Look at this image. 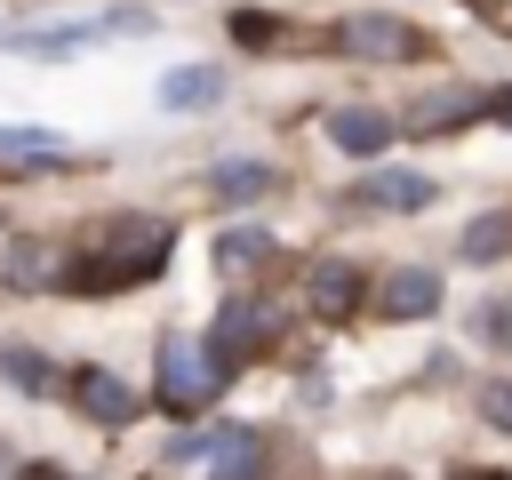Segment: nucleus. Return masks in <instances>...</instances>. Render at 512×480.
Wrapping results in <instances>:
<instances>
[{
    "instance_id": "nucleus-1",
    "label": "nucleus",
    "mask_w": 512,
    "mask_h": 480,
    "mask_svg": "<svg viewBox=\"0 0 512 480\" xmlns=\"http://www.w3.org/2000/svg\"><path fill=\"white\" fill-rule=\"evenodd\" d=\"M168 248H176V232H168L160 216H112L104 232H88V240L64 256V288H80V296H104V288L152 280V272L168 264Z\"/></svg>"
},
{
    "instance_id": "nucleus-2",
    "label": "nucleus",
    "mask_w": 512,
    "mask_h": 480,
    "mask_svg": "<svg viewBox=\"0 0 512 480\" xmlns=\"http://www.w3.org/2000/svg\"><path fill=\"white\" fill-rule=\"evenodd\" d=\"M224 360L208 352V344H184V336H168L160 344V408L168 416H192V408H208L216 392H224Z\"/></svg>"
},
{
    "instance_id": "nucleus-3",
    "label": "nucleus",
    "mask_w": 512,
    "mask_h": 480,
    "mask_svg": "<svg viewBox=\"0 0 512 480\" xmlns=\"http://www.w3.org/2000/svg\"><path fill=\"white\" fill-rule=\"evenodd\" d=\"M344 56H368V64H408V56H424V32L408 24V16H384V8H360V16H336V32H328Z\"/></svg>"
},
{
    "instance_id": "nucleus-4",
    "label": "nucleus",
    "mask_w": 512,
    "mask_h": 480,
    "mask_svg": "<svg viewBox=\"0 0 512 480\" xmlns=\"http://www.w3.org/2000/svg\"><path fill=\"white\" fill-rule=\"evenodd\" d=\"M272 336H280V312H272V304H224L216 328H208V352H216L224 368H240V360L264 352Z\"/></svg>"
},
{
    "instance_id": "nucleus-5",
    "label": "nucleus",
    "mask_w": 512,
    "mask_h": 480,
    "mask_svg": "<svg viewBox=\"0 0 512 480\" xmlns=\"http://www.w3.org/2000/svg\"><path fill=\"white\" fill-rule=\"evenodd\" d=\"M392 112H376V104H344V112H328V136H336V152H352V160H376L384 144H392Z\"/></svg>"
},
{
    "instance_id": "nucleus-6",
    "label": "nucleus",
    "mask_w": 512,
    "mask_h": 480,
    "mask_svg": "<svg viewBox=\"0 0 512 480\" xmlns=\"http://www.w3.org/2000/svg\"><path fill=\"white\" fill-rule=\"evenodd\" d=\"M72 400H80V416H96V424H128V416H136V392H128L112 368H72Z\"/></svg>"
},
{
    "instance_id": "nucleus-7",
    "label": "nucleus",
    "mask_w": 512,
    "mask_h": 480,
    "mask_svg": "<svg viewBox=\"0 0 512 480\" xmlns=\"http://www.w3.org/2000/svg\"><path fill=\"white\" fill-rule=\"evenodd\" d=\"M376 304H384L392 320H424V312L440 304V280H432L424 264H400V272H384V280H376Z\"/></svg>"
},
{
    "instance_id": "nucleus-8",
    "label": "nucleus",
    "mask_w": 512,
    "mask_h": 480,
    "mask_svg": "<svg viewBox=\"0 0 512 480\" xmlns=\"http://www.w3.org/2000/svg\"><path fill=\"white\" fill-rule=\"evenodd\" d=\"M360 200H368V208H432L440 184H432L424 168H376V176L360 184Z\"/></svg>"
},
{
    "instance_id": "nucleus-9",
    "label": "nucleus",
    "mask_w": 512,
    "mask_h": 480,
    "mask_svg": "<svg viewBox=\"0 0 512 480\" xmlns=\"http://www.w3.org/2000/svg\"><path fill=\"white\" fill-rule=\"evenodd\" d=\"M112 32V16H80V24H48V32H16L8 48L16 56H80L88 40H104Z\"/></svg>"
},
{
    "instance_id": "nucleus-10",
    "label": "nucleus",
    "mask_w": 512,
    "mask_h": 480,
    "mask_svg": "<svg viewBox=\"0 0 512 480\" xmlns=\"http://www.w3.org/2000/svg\"><path fill=\"white\" fill-rule=\"evenodd\" d=\"M224 96V72L216 64H176L168 80H160V104L168 112H200V104H216Z\"/></svg>"
},
{
    "instance_id": "nucleus-11",
    "label": "nucleus",
    "mask_w": 512,
    "mask_h": 480,
    "mask_svg": "<svg viewBox=\"0 0 512 480\" xmlns=\"http://www.w3.org/2000/svg\"><path fill=\"white\" fill-rule=\"evenodd\" d=\"M464 120H480V96H472V88H440V96H424V104L408 112V128H416V136H440V128H464Z\"/></svg>"
},
{
    "instance_id": "nucleus-12",
    "label": "nucleus",
    "mask_w": 512,
    "mask_h": 480,
    "mask_svg": "<svg viewBox=\"0 0 512 480\" xmlns=\"http://www.w3.org/2000/svg\"><path fill=\"white\" fill-rule=\"evenodd\" d=\"M0 160L8 168H56V160H72V144L48 128H0Z\"/></svg>"
},
{
    "instance_id": "nucleus-13",
    "label": "nucleus",
    "mask_w": 512,
    "mask_h": 480,
    "mask_svg": "<svg viewBox=\"0 0 512 480\" xmlns=\"http://www.w3.org/2000/svg\"><path fill=\"white\" fill-rule=\"evenodd\" d=\"M208 456H216V480H256L264 440H256L248 424H232V432H216V440H208Z\"/></svg>"
},
{
    "instance_id": "nucleus-14",
    "label": "nucleus",
    "mask_w": 512,
    "mask_h": 480,
    "mask_svg": "<svg viewBox=\"0 0 512 480\" xmlns=\"http://www.w3.org/2000/svg\"><path fill=\"white\" fill-rule=\"evenodd\" d=\"M40 280H64L56 240H16V248H8V288H40Z\"/></svg>"
},
{
    "instance_id": "nucleus-15",
    "label": "nucleus",
    "mask_w": 512,
    "mask_h": 480,
    "mask_svg": "<svg viewBox=\"0 0 512 480\" xmlns=\"http://www.w3.org/2000/svg\"><path fill=\"white\" fill-rule=\"evenodd\" d=\"M360 296H368V280H360L352 264H312V304H320V312H352Z\"/></svg>"
},
{
    "instance_id": "nucleus-16",
    "label": "nucleus",
    "mask_w": 512,
    "mask_h": 480,
    "mask_svg": "<svg viewBox=\"0 0 512 480\" xmlns=\"http://www.w3.org/2000/svg\"><path fill=\"white\" fill-rule=\"evenodd\" d=\"M272 256V232H256V224H232L224 240H216V264L224 272H248V264H264Z\"/></svg>"
},
{
    "instance_id": "nucleus-17",
    "label": "nucleus",
    "mask_w": 512,
    "mask_h": 480,
    "mask_svg": "<svg viewBox=\"0 0 512 480\" xmlns=\"http://www.w3.org/2000/svg\"><path fill=\"white\" fill-rule=\"evenodd\" d=\"M216 192H224V200H264V192H272V168H264V160H224V168H216Z\"/></svg>"
},
{
    "instance_id": "nucleus-18",
    "label": "nucleus",
    "mask_w": 512,
    "mask_h": 480,
    "mask_svg": "<svg viewBox=\"0 0 512 480\" xmlns=\"http://www.w3.org/2000/svg\"><path fill=\"white\" fill-rule=\"evenodd\" d=\"M504 248H512V216H480V224L464 232V256H472V264H496Z\"/></svg>"
},
{
    "instance_id": "nucleus-19",
    "label": "nucleus",
    "mask_w": 512,
    "mask_h": 480,
    "mask_svg": "<svg viewBox=\"0 0 512 480\" xmlns=\"http://www.w3.org/2000/svg\"><path fill=\"white\" fill-rule=\"evenodd\" d=\"M280 32H288V24H280L272 8H232V40H240V48H272Z\"/></svg>"
},
{
    "instance_id": "nucleus-20",
    "label": "nucleus",
    "mask_w": 512,
    "mask_h": 480,
    "mask_svg": "<svg viewBox=\"0 0 512 480\" xmlns=\"http://www.w3.org/2000/svg\"><path fill=\"white\" fill-rule=\"evenodd\" d=\"M8 376H16L24 392H48V360H40V352H24V344L8 352Z\"/></svg>"
},
{
    "instance_id": "nucleus-21",
    "label": "nucleus",
    "mask_w": 512,
    "mask_h": 480,
    "mask_svg": "<svg viewBox=\"0 0 512 480\" xmlns=\"http://www.w3.org/2000/svg\"><path fill=\"white\" fill-rule=\"evenodd\" d=\"M480 416H488V424H512V384H488V392H480Z\"/></svg>"
},
{
    "instance_id": "nucleus-22",
    "label": "nucleus",
    "mask_w": 512,
    "mask_h": 480,
    "mask_svg": "<svg viewBox=\"0 0 512 480\" xmlns=\"http://www.w3.org/2000/svg\"><path fill=\"white\" fill-rule=\"evenodd\" d=\"M480 112H488V120H504V128H512V88H496V96H480Z\"/></svg>"
},
{
    "instance_id": "nucleus-23",
    "label": "nucleus",
    "mask_w": 512,
    "mask_h": 480,
    "mask_svg": "<svg viewBox=\"0 0 512 480\" xmlns=\"http://www.w3.org/2000/svg\"><path fill=\"white\" fill-rule=\"evenodd\" d=\"M472 480H504V472H472Z\"/></svg>"
}]
</instances>
